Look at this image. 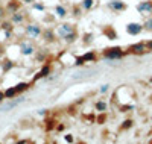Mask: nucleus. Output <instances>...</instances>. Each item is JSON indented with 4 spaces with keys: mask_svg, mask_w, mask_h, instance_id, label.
I'll return each instance as SVG.
<instances>
[{
    "mask_svg": "<svg viewBox=\"0 0 152 144\" xmlns=\"http://www.w3.org/2000/svg\"><path fill=\"white\" fill-rule=\"evenodd\" d=\"M23 29H24V36H29L32 40H38L41 36L43 26L37 21H26L23 24Z\"/></svg>",
    "mask_w": 152,
    "mask_h": 144,
    "instance_id": "1",
    "label": "nucleus"
},
{
    "mask_svg": "<svg viewBox=\"0 0 152 144\" xmlns=\"http://www.w3.org/2000/svg\"><path fill=\"white\" fill-rule=\"evenodd\" d=\"M128 52L123 50L122 47H108V49H104L102 52V56L107 59V61H119L122 59Z\"/></svg>",
    "mask_w": 152,
    "mask_h": 144,
    "instance_id": "2",
    "label": "nucleus"
},
{
    "mask_svg": "<svg viewBox=\"0 0 152 144\" xmlns=\"http://www.w3.org/2000/svg\"><path fill=\"white\" fill-rule=\"evenodd\" d=\"M97 61V53L94 50H88L82 55H75V67H82L87 62H96Z\"/></svg>",
    "mask_w": 152,
    "mask_h": 144,
    "instance_id": "3",
    "label": "nucleus"
},
{
    "mask_svg": "<svg viewBox=\"0 0 152 144\" xmlns=\"http://www.w3.org/2000/svg\"><path fill=\"white\" fill-rule=\"evenodd\" d=\"M17 47H18V53H20V56H24V58L34 56L35 50H37L35 44H34L32 41H29V40H20L18 44H17Z\"/></svg>",
    "mask_w": 152,
    "mask_h": 144,
    "instance_id": "4",
    "label": "nucleus"
},
{
    "mask_svg": "<svg viewBox=\"0 0 152 144\" xmlns=\"http://www.w3.org/2000/svg\"><path fill=\"white\" fill-rule=\"evenodd\" d=\"M75 29H78V26L76 24H72V23H67V21H62L59 24H56V28H55V32H56V36H58V40H61L64 35H67L69 32L75 31Z\"/></svg>",
    "mask_w": 152,
    "mask_h": 144,
    "instance_id": "5",
    "label": "nucleus"
},
{
    "mask_svg": "<svg viewBox=\"0 0 152 144\" xmlns=\"http://www.w3.org/2000/svg\"><path fill=\"white\" fill-rule=\"evenodd\" d=\"M8 18L11 20V23L14 26H23L24 23H26V20H28V12H24L23 9H20V11L14 12V14L8 15Z\"/></svg>",
    "mask_w": 152,
    "mask_h": 144,
    "instance_id": "6",
    "label": "nucleus"
},
{
    "mask_svg": "<svg viewBox=\"0 0 152 144\" xmlns=\"http://www.w3.org/2000/svg\"><path fill=\"white\" fill-rule=\"evenodd\" d=\"M107 8L111 12H114V14H122V12L126 11L128 5H126L123 0H110V2L107 3Z\"/></svg>",
    "mask_w": 152,
    "mask_h": 144,
    "instance_id": "7",
    "label": "nucleus"
},
{
    "mask_svg": "<svg viewBox=\"0 0 152 144\" xmlns=\"http://www.w3.org/2000/svg\"><path fill=\"white\" fill-rule=\"evenodd\" d=\"M24 100V96H17L15 99H11L8 103H3V105H0V112H8V111H11V109H14V108H17L18 105H21Z\"/></svg>",
    "mask_w": 152,
    "mask_h": 144,
    "instance_id": "8",
    "label": "nucleus"
},
{
    "mask_svg": "<svg viewBox=\"0 0 152 144\" xmlns=\"http://www.w3.org/2000/svg\"><path fill=\"white\" fill-rule=\"evenodd\" d=\"M43 41L46 44H53L56 43L58 36H56V32H55V28H43V32H41V36Z\"/></svg>",
    "mask_w": 152,
    "mask_h": 144,
    "instance_id": "9",
    "label": "nucleus"
},
{
    "mask_svg": "<svg viewBox=\"0 0 152 144\" xmlns=\"http://www.w3.org/2000/svg\"><path fill=\"white\" fill-rule=\"evenodd\" d=\"M50 73H52V64H50V61H47L43 67L40 68V71H37L35 76L32 77V84H35L37 81H40V79H46Z\"/></svg>",
    "mask_w": 152,
    "mask_h": 144,
    "instance_id": "10",
    "label": "nucleus"
},
{
    "mask_svg": "<svg viewBox=\"0 0 152 144\" xmlns=\"http://www.w3.org/2000/svg\"><path fill=\"white\" fill-rule=\"evenodd\" d=\"M135 9L138 11L140 15L149 17L152 14V0H142V2L135 6Z\"/></svg>",
    "mask_w": 152,
    "mask_h": 144,
    "instance_id": "11",
    "label": "nucleus"
},
{
    "mask_svg": "<svg viewBox=\"0 0 152 144\" xmlns=\"http://www.w3.org/2000/svg\"><path fill=\"white\" fill-rule=\"evenodd\" d=\"M15 65H17V62H15L14 59H11V58L3 56L2 59H0V70H2L3 74H8L11 70H14Z\"/></svg>",
    "mask_w": 152,
    "mask_h": 144,
    "instance_id": "12",
    "label": "nucleus"
},
{
    "mask_svg": "<svg viewBox=\"0 0 152 144\" xmlns=\"http://www.w3.org/2000/svg\"><path fill=\"white\" fill-rule=\"evenodd\" d=\"M23 9V2L21 0H8L6 5H5V11H6V14L11 15V14H14V12Z\"/></svg>",
    "mask_w": 152,
    "mask_h": 144,
    "instance_id": "13",
    "label": "nucleus"
},
{
    "mask_svg": "<svg viewBox=\"0 0 152 144\" xmlns=\"http://www.w3.org/2000/svg\"><path fill=\"white\" fill-rule=\"evenodd\" d=\"M126 52H128V53H132V55H143V53H148V49H146L145 41H140V43L131 44Z\"/></svg>",
    "mask_w": 152,
    "mask_h": 144,
    "instance_id": "14",
    "label": "nucleus"
},
{
    "mask_svg": "<svg viewBox=\"0 0 152 144\" xmlns=\"http://www.w3.org/2000/svg\"><path fill=\"white\" fill-rule=\"evenodd\" d=\"M143 24L142 23H128L126 24V33L131 35V36H135V35H140L143 32Z\"/></svg>",
    "mask_w": 152,
    "mask_h": 144,
    "instance_id": "15",
    "label": "nucleus"
},
{
    "mask_svg": "<svg viewBox=\"0 0 152 144\" xmlns=\"http://www.w3.org/2000/svg\"><path fill=\"white\" fill-rule=\"evenodd\" d=\"M79 32H78V29H75V31H72V32H69L67 35H64L61 38V41H64L67 46H72V44H75L76 41L79 40Z\"/></svg>",
    "mask_w": 152,
    "mask_h": 144,
    "instance_id": "16",
    "label": "nucleus"
},
{
    "mask_svg": "<svg viewBox=\"0 0 152 144\" xmlns=\"http://www.w3.org/2000/svg\"><path fill=\"white\" fill-rule=\"evenodd\" d=\"M53 12H55V17L59 18V20H64V18H67V17L70 15L67 6H66V5H61V3L53 8Z\"/></svg>",
    "mask_w": 152,
    "mask_h": 144,
    "instance_id": "17",
    "label": "nucleus"
},
{
    "mask_svg": "<svg viewBox=\"0 0 152 144\" xmlns=\"http://www.w3.org/2000/svg\"><path fill=\"white\" fill-rule=\"evenodd\" d=\"M34 56H35V61H37V62H44V61H47V58H49V52H47L46 49H37L35 53H34Z\"/></svg>",
    "mask_w": 152,
    "mask_h": 144,
    "instance_id": "18",
    "label": "nucleus"
},
{
    "mask_svg": "<svg viewBox=\"0 0 152 144\" xmlns=\"http://www.w3.org/2000/svg\"><path fill=\"white\" fill-rule=\"evenodd\" d=\"M69 14L73 17V18H81L82 15H84V9L81 8V5L79 3H75V5H72V11H69Z\"/></svg>",
    "mask_w": 152,
    "mask_h": 144,
    "instance_id": "19",
    "label": "nucleus"
},
{
    "mask_svg": "<svg viewBox=\"0 0 152 144\" xmlns=\"http://www.w3.org/2000/svg\"><path fill=\"white\" fill-rule=\"evenodd\" d=\"M102 33L108 38V40H117V32L113 26H105V28L102 29Z\"/></svg>",
    "mask_w": 152,
    "mask_h": 144,
    "instance_id": "20",
    "label": "nucleus"
},
{
    "mask_svg": "<svg viewBox=\"0 0 152 144\" xmlns=\"http://www.w3.org/2000/svg\"><path fill=\"white\" fill-rule=\"evenodd\" d=\"M0 31L2 32H9V31H14V24L11 23L9 18H5L0 21Z\"/></svg>",
    "mask_w": 152,
    "mask_h": 144,
    "instance_id": "21",
    "label": "nucleus"
},
{
    "mask_svg": "<svg viewBox=\"0 0 152 144\" xmlns=\"http://www.w3.org/2000/svg\"><path fill=\"white\" fill-rule=\"evenodd\" d=\"M44 130L46 132H50V130H53L55 126H56V119H53V117H47V119L44 120Z\"/></svg>",
    "mask_w": 152,
    "mask_h": 144,
    "instance_id": "22",
    "label": "nucleus"
},
{
    "mask_svg": "<svg viewBox=\"0 0 152 144\" xmlns=\"http://www.w3.org/2000/svg\"><path fill=\"white\" fill-rule=\"evenodd\" d=\"M31 85H32V82H18L15 85V89H17L18 94H23V93H26L28 89H31Z\"/></svg>",
    "mask_w": 152,
    "mask_h": 144,
    "instance_id": "23",
    "label": "nucleus"
},
{
    "mask_svg": "<svg viewBox=\"0 0 152 144\" xmlns=\"http://www.w3.org/2000/svg\"><path fill=\"white\" fill-rule=\"evenodd\" d=\"M3 93H5V99H15L17 96H20L18 93H17V89H15V87H8L6 89H3Z\"/></svg>",
    "mask_w": 152,
    "mask_h": 144,
    "instance_id": "24",
    "label": "nucleus"
},
{
    "mask_svg": "<svg viewBox=\"0 0 152 144\" xmlns=\"http://www.w3.org/2000/svg\"><path fill=\"white\" fill-rule=\"evenodd\" d=\"M108 109V103L104 100H96L94 102V111L96 112H107Z\"/></svg>",
    "mask_w": 152,
    "mask_h": 144,
    "instance_id": "25",
    "label": "nucleus"
},
{
    "mask_svg": "<svg viewBox=\"0 0 152 144\" xmlns=\"http://www.w3.org/2000/svg\"><path fill=\"white\" fill-rule=\"evenodd\" d=\"M81 8L84 9V12H88V11H91L96 5V0H81Z\"/></svg>",
    "mask_w": 152,
    "mask_h": 144,
    "instance_id": "26",
    "label": "nucleus"
},
{
    "mask_svg": "<svg viewBox=\"0 0 152 144\" xmlns=\"http://www.w3.org/2000/svg\"><path fill=\"white\" fill-rule=\"evenodd\" d=\"M79 38L82 40L84 46H90V44L94 41V35H93L91 32H85V33H82V36H79Z\"/></svg>",
    "mask_w": 152,
    "mask_h": 144,
    "instance_id": "27",
    "label": "nucleus"
},
{
    "mask_svg": "<svg viewBox=\"0 0 152 144\" xmlns=\"http://www.w3.org/2000/svg\"><path fill=\"white\" fill-rule=\"evenodd\" d=\"M31 6H32L34 11H38V12H46V9H47L46 5H44L43 2H40V0H35V2H34Z\"/></svg>",
    "mask_w": 152,
    "mask_h": 144,
    "instance_id": "28",
    "label": "nucleus"
},
{
    "mask_svg": "<svg viewBox=\"0 0 152 144\" xmlns=\"http://www.w3.org/2000/svg\"><path fill=\"white\" fill-rule=\"evenodd\" d=\"M132 124H134V121H132L131 119L125 120V121L120 124V130H128V129H131V127H132Z\"/></svg>",
    "mask_w": 152,
    "mask_h": 144,
    "instance_id": "29",
    "label": "nucleus"
},
{
    "mask_svg": "<svg viewBox=\"0 0 152 144\" xmlns=\"http://www.w3.org/2000/svg\"><path fill=\"white\" fill-rule=\"evenodd\" d=\"M142 24H143V29H145V31L152 32V17H148V18L145 20V23H142Z\"/></svg>",
    "mask_w": 152,
    "mask_h": 144,
    "instance_id": "30",
    "label": "nucleus"
},
{
    "mask_svg": "<svg viewBox=\"0 0 152 144\" xmlns=\"http://www.w3.org/2000/svg\"><path fill=\"white\" fill-rule=\"evenodd\" d=\"M62 138H64V141L67 143V144H75V137H73V134H66V135H62Z\"/></svg>",
    "mask_w": 152,
    "mask_h": 144,
    "instance_id": "31",
    "label": "nucleus"
},
{
    "mask_svg": "<svg viewBox=\"0 0 152 144\" xmlns=\"http://www.w3.org/2000/svg\"><path fill=\"white\" fill-rule=\"evenodd\" d=\"M105 120H107V115H105V112H99V115H97L96 121H97L99 124H104V123H105Z\"/></svg>",
    "mask_w": 152,
    "mask_h": 144,
    "instance_id": "32",
    "label": "nucleus"
},
{
    "mask_svg": "<svg viewBox=\"0 0 152 144\" xmlns=\"http://www.w3.org/2000/svg\"><path fill=\"white\" fill-rule=\"evenodd\" d=\"M108 89H110V84H104L102 87L99 88V93L100 94H105V93H108Z\"/></svg>",
    "mask_w": 152,
    "mask_h": 144,
    "instance_id": "33",
    "label": "nucleus"
},
{
    "mask_svg": "<svg viewBox=\"0 0 152 144\" xmlns=\"http://www.w3.org/2000/svg\"><path fill=\"white\" fill-rule=\"evenodd\" d=\"M3 56H6V46L3 43H0V59H2Z\"/></svg>",
    "mask_w": 152,
    "mask_h": 144,
    "instance_id": "34",
    "label": "nucleus"
},
{
    "mask_svg": "<svg viewBox=\"0 0 152 144\" xmlns=\"http://www.w3.org/2000/svg\"><path fill=\"white\" fill-rule=\"evenodd\" d=\"M8 17V14H6V11H5V6H2V5H0V21H2V20H5Z\"/></svg>",
    "mask_w": 152,
    "mask_h": 144,
    "instance_id": "35",
    "label": "nucleus"
},
{
    "mask_svg": "<svg viewBox=\"0 0 152 144\" xmlns=\"http://www.w3.org/2000/svg\"><path fill=\"white\" fill-rule=\"evenodd\" d=\"M55 129L58 130V132H64V130H66V124H64V123H58V124L55 126Z\"/></svg>",
    "mask_w": 152,
    "mask_h": 144,
    "instance_id": "36",
    "label": "nucleus"
},
{
    "mask_svg": "<svg viewBox=\"0 0 152 144\" xmlns=\"http://www.w3.org/2000/svg\"><path fill=\"white\" fill-rule=\"evenodd\" d=\"M145 44H146V49H148V52H152V40H149V41H145Z\"/></svg>",
    "mask_w": 152,
    "mask_h": 144,
    "instance_id": "37",
    "label": "nucleus"
},
{
    "mask_svg": "<svg viewBox=\"0 0 152 144\" xmlns=\"http://www.w3.org/2000/svg\"><path fill=\"white\" fill-rule=\"evenodd\" d=\"M38 115H40V117L49 115V111H47V109H40V111H38Z\"/></svg>",
    "mask_w": 152,
    "mask_h": 144,
    "instance_id": "38",
    "label": "nucleus"
},
{
    "mask_svg": "<svg viewBox=\"0 0 152 144\" xmlns=\"http://www.w3.org/2000/svg\"><path fill=\"white\" fill-rule=\"evenodd\" d=\"M15 144H31V143H29L28 140H24V138H23V140H17Z\"/></svg>",
    "mask_w": 152,
    "mask_h": 144,
    "instance_id": "39",
    "label": "nucleus"
},
{
    "mask_svg": "<svg viewBox=\"0 0 152 144\" xmlns=\"http://www.w3.org/2000/svg\"><path fill=\"white\" fill-rule=\"evenodd\" d=\"M21 2H23V5H32L35 0H21Z\"/></svg>",
    "mask_w": 152,
    "mask_h": 144,
    "instance_id": "40",
    "label": "nucleus"
},
{
    "mask_svg": "<svg viewBox=\"0 0 152 144\" xmlns=\"http://www.w3.org/2000/svg\"><path fill=\"white\" fill-rule=\"evenodd\" d=\"M5 100H6V99H5V93L0 89V102H5Z\"/></svg>",
    "mask_w": 152,
    "mask_h": 144,
    "instance_id": "41",
    "label": "nucleus"
},
{
    "mask_svg": "<svg viewBox=\"0 0 152 144\" xmlns=\"http://www.w3.org/2000/svg\"><path fill=\"white\" fill-rule=\"evenodd\" d=\"M75 144H85L84 141H75Z\"/></svg>",
    "mask_w": 152,
    "mask_h": 144,
    "instance_id": "42",
    "label": "nucleus"
},
{
    "mask_svg": "<svg viewBox=\"0 0 152 144\" xmlns=\"http://www.w3.org/2000/svg\"><path fill=\"white\" fill-rule=\"evenodd\" d=\"M2 82H3V77H2V76H0V85H2Z\"/></svg>",
    "mask_w": 152,
    "mask_h": 144,
    "instance_id": "43",
    "label": "nucleus"
},
{
    "mask_svg": "<svg viewBox=\"0 0 152 144\" xmlns=\"http://www.w3.org/2000/svg\"><path fill=\"white\" fill-rule=\"evenodd\" d=\"M49 144H56V143H55V141H52V143H49Z\"/></svg>",
    "mask_w": 152,
    "mask_h": 144,
    "instance_id": "44",
    "label": "nucleus"
}]
</instances>
